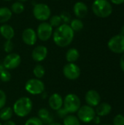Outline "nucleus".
<instances>
[{"label":"nucleus","mask_w":124,"mask_h":125,"mask_svg":"<svg viewBox=\"0 0 124 125\" xmlns=\"http://www.w3.org/2000/svg\"><path fill=\"white\" fill-rule=\"evenodd\" d=\"M107 47L114 53H124V35L119 34L111 37L107 42Z\"/></svg>","instance_id":"nucleus-7"},{"label":"nucleus","mask_w":124,"mask_h":125,"mask_svg":"<svg viewBox=\"0 0 124 125\" xmlns=\"http://www.w3.org/2000/svg\"><path fill=\"white\" fill-rule=\"evenodd\" d=\"M37 38L42 41L46 42L50 39V37L53 36V28L50 26V24L47 22H41L37 29Z\"/></svg>","instance_id":"nucleus-9"},{"label":"nucleus","mask_w":124,"mask_h":125,"mask_svg":"<svg viewBox=\"0 0 124 125\" xmlns=\"http://www.w3.org/2000/svg\"><path fill=\"white\" fill-rule=\"evenodd\" d=\"M113 125H124V116L122 114L116 115L113 121Z\"/></svg>","instance_id":"nucleus-32"},{"label":"nucleus","mask_w":124,"mask_h":125,"mask_svg":"<svg viewBox=\"0 0 124 125\" xmlns=\"http://www.w3.org/2000/svg\"><path fill=\"white\" fill-rule=\"evenodd\" d=\"M33 74L35 76V78L41 79L45 74V70L42 65L37 64L33 69Z\"/></svg>","instance_id":"nucleus-26"},{"label":"nucleus","mask_w":124,"mask_h":125,"mask_svg":"<svg viewBox=\"0 0 124 125\" xmlns=\"http://www.w3.org/2000/svg\"><path fill=\"white\" fill-rule=\"evenodd\" d=\"M60 17H61V19L63 23L69 24L71 22V21H72L71 15L68 12H67V11H63L60 14Z\"/></svg>","instance_id":"nucleus-30"},{"label":"nucleus","mask_w":124,"mask_h":125,"mask_svg":"<svg viewBox=\"0 0 124 125\" xmlns=\"http://www.w3.org/2000/svg\"><path fill=\"white\" fill-rule=\"evenodd\" d=\"M111 111L112 107L107 103H100L95 109L96 115L98 116H106L110 114Z\"/></svg>","instance_id":"nucleus-18"},{"label":"nucleus","mask_w":124,"mask_h":125,"mask_svg":"<svg viewBox=\"0 0 124 125\" xmlns=\"http://www.w3.org/2000/svg\"><path fill=\"white\" fill-rule=\"evenodd\" d=\"M0 34L6 40H11L15 37V30L12 26L4 23L0 26Z\"/></svg>","instance_id":"nucleus-17"},{"label":"nucleus","mask_w":124,"mask_h":125,"mask_svg":"<svg viewBox=\"0 0 124 125\" xmlns=\"http://www.w3.org/2000/svg\"><path fill=\"white\" fill-rule=\"evenodd\" d=\"M85 100L88 105L94 108L96 107L101 103V97L98 92L91 89L86 92L85 95Z\"/></svg>","instance_id":"nucleus-14"},{"label":"nucleus","mask_w":124,"mask_h":125,"mask_svg":"<svg viewBox=\"0 0 124 125\" xmlns=\"http://www.w3.org/2000/svg\"><path fill=\"white\" fill-rule=\"evenodd\" d=\"M4 70H5V68H4V65H3V64H0V73L2 72Z\"/></svg>","instance_id":"nucleus-38"},{"label":"nucleus","mask_w":124,"mask_h":125,"mask_svg":"<svg viewBox=\"0 0 124 125\" xmlns=\"http://www.w3.org/2000/svg\"><path fill=\"white\" fill-rule=\"evenodd\" d=\"M21 63L20 56L16 53H8L3 60V65L7 70L17 68Z\"/></svg>","instance_id":"nucleus-11"},{"label":"nucleus","mask_w":124,"mask_h":125,"mask_svg":"<svg viewBox=\"0 0 124 125\" xmlns=\"http://www.w3.org/2000/svg\"><path fill=\"white\" fill-rule=\"evenodd\" d=\"M63 125H80V121L75 115H67L64 118Z\"/></svg>","instance_id":"nucleus-23"},{"label":"nucleus","mask_w":124,"mask_h":125,"mask_svg":"<svg viewBox=\"0 0 124 125\" xmlns=\"http://www.w3.org/2000/svg\"><path fill=\"white\" fill-rule=\"evenodd\" d=\"M110 1L115 5H120L124 4V0H110Z\"/></svg>","instance_id":"nucleus-36"},{"label":"nucleus","mask_w":124,"mask_h":125,"mask_svg":"<svg viewBox=\"0 0 124 125\" xmlns=\"http://www.w3.org/2000/svg\"><path fill=\"white\" fill-rule=\"evenodd\" d=\"M25 10L24 4L20 1H15L14 2L10 7V10L12 11V13L15 14H20L22 13Z\"/></svg>","instance_id":"nucleus-25"},{"label":"nucleus","mask_w":124,"mask_h":125,"mask_svg":"<svg viewBox=\"0 0 124 125\" xmlns=\"http://www.w3.org/2000/svg\"><path fill=\"white\" fill-rule=\"evenodd\" d=\"M65 57L68 63H75L80 57V53L76 48H69L67 51Z\"/></svg>","instance_id":"nucleus-20"},{"label":"nucleus","mask_w":124,"mask_h":125,"mask_svg":"<svg viewBox=\"0 0 124 125\" xmlns=\"http://www.w3.org/2000/svg\"><path fill=\"white\" fill-rule=\"evenodd\" d=\"M58 111V116H60L61 118H64L65 116H67V115H68V113L63 108H61V109H59L58 111Z\"/></svg>","instance_id":"nucleus-34"},{"label":"nucleus","mask_w":124,"mask_h":125,"mask_svg":"<svg viewBox=\"0 0 124 125\" xmlns=\"http://www.w3.org/2000/svg\"><path fill=\"white\" fill-rule=\"evenodd\" d=\"M91 8L94 14L101 18H106L113 12V7L108 0H95Z\"/></svg>","instance_id":"nucleus-3"},{"label":"nucleus","mask_w":124,"mask_h":125,"mask_svg":"<svg viewBox=\"0 0 124 125\" xmlns=\"http://www.w3.org/2000/svg\"><path fill=\"white\" fill-rule=\"evenodd\" d=\"M81 106V102L79 97L75 94H68L65 96L63 101V108L68 114H75L77 112Z\"/></svg>","instance_id":"nucleus-4"},{"label":"nucleus","mask_w":124,"mask_h":125,"mask_svg":"<svg viewBox=\"0 0 124 125\" xmlns=\"http://www.w3.org/2000/svg\"><path fill=\"white\" fill-rule=\"evenodd\" d=\"M28 0H18V1H20V2H21V3H23V2H26V1H27Z\"/></svg>","instance_id":"nucleus-41"},{"label":"nucleus","mask_w":124,"mask_h":125,"mask_svg":"<svg viewBox=\"0 0 124 125\" xmlns=\"http://www.w3.org/2000/svg\"><path fill=\"white\" fill-rule=\"evenodd\" d=\"M80 67L75 63H67L63 67V74L68 80H77L80 77Z\"/></svg>","instance_id":"nucleus-10"},{"label":"nucleus","mask_w":124,"mask_h":125,"mask_svg":"<svg viewBox=\"0 0 124 125\" xmlns=\"http://www.w3.org/2000/svg\"><path fill=\"white\" fill-rule=\"evenodd\" d=\"M48 125H61L60 123H58V122H52V123L49 124Z\"/></svg>","instance_id":"nucleus-39"},{"label":"nucleus","mask_w":124,"mask_h":125,"mask_svg":"<svg viewBox=\"0 0 124 125\" xmlns=\"http://www.w3.org/2000/svg\"><path fill=\"white\" fill-rule=\"evenodd\" d=\"M74 37L75 31L69 24L66 23H62L61 26L56 28L53 33V42L60 48L69 46L72 42Z\"/></svg>","instance_id":"nucleus-1"},{"label":"nucleus","mask_w":124,"mask_h":125,"mask_svg":"<svg viewBox=\"0 0 124 125\" xmlns=\"http://www.w3.org/2000/svg\"><path fill=\"white\" fill-rule=\"evenodd\" d=\"M24 125H43V123L39 117L34 116L27 119Z\"/></svg>","instance_id":"nucleus-28"},{"label":"nucleus","mask_w":124,"mask_h":125,"mask_svg":"<svg viewBox=\"0 0 124 125\" xmlns=\"http://www.w3.org/2000/svg\"><path fill=\"white\" fill-rule=\"evenodd\" d=\"M3 48H4V51L7 53H12L14 48V44L11 40H6L4 43Z\"/></svg>","instance_id":"nucleus-31"},{"label":"nucleus","mask_w":124,"mask_h":125,"mask_svg":"<svg viewBox=\"0 0 124 125\" xmlns=\"http://www.w3.org/2000/svg\"><path fill=\"white\" fill-rule=\"evenodd\" d=\"M107 125V124H105V125Z\"/></svg>","instance_id":"nucleus-43"},{"label":"nucleus","mask_w":124,"mask_h":125,"mask_svg":"<svg viewBox=\"0 0 124 125\" xmlns=\"http://www.w3.org/2000/svg\"><path fill=\"white\" fill-rule=\"evenodd\" d=\"M120 67H121V69L122 70V71L124 72V53H123V55L121 56V59H120Z\"/></svg>","instance_id":"nucleus-35"},{"label":"nucleus","mask_w":124,"mask_h":125,"mask_svg":"<svg viewBox=\"0 0 124 125\" xmlns=\"http://www.w3.org/2000/svg\"><path fill=\"white\" fill-rule=\"evenodd\" d=\"M121 34L124 35V25L122 26V28H121Z\"/></svg>","instance_id":"nucleus-40"},{"label":"nucleus","mask_w":124,"mask_h":125,"mask_svg":"<svg viewBox=\"0 0 124 125\" xmlns=\"http://www.w3.org/2000/svg\"><path fill=\"white\" fill-rule=\"evenodd\" d=\"M3 1H12V0H3Z\"/></svg>","instance_id":"nucleus-42"},{"label":"nucleus","mask_w":124,"mask_h":125,"mask_svg":"<svg viewBox=\"0 0 124 125\" xmlns=\"http://www.w3.org/2000/svg\"><path fill=\"white\" fill-rule=\"evenodd\" d=\"M50 26L53 28H57L59 26H61L62 24V21L61 19L60 15H54L50 16V18H49V22H48Z\"/></svg>","instance_id":"nucleus-27"},{"label":"nucleus","mask_w":124,"mask_h":125,"mask_svg":"<svg viewBox=\"0 0 124 125\" xmlns=\"http://www.w3.org/2000/svg\"><path fill=\"white\" fill-rule=\"evenodd\" d=\"M11 74L7 70H4L2 72L0 73V81L2 82H8L11 79Z\"/></svg>","instance_id":"nucleus-29"},{"label":"nucleus","mask_w":124,"mask_h":125,"mask_svg":"<svg viewBox=\"0 0 124 125\" xmlns=\"http://www.w3.org/2000/svg\"><path fill=\"white\" fill-rule=\"evenodd\" d=\"M63 101L64 100L61 94L54 93L50 96L48 99V104L51 109L57 111L63 107Z\"/></svg>","instance_id":"nucleus-16"},{"label":"nucleus","mask_w":124,"mask_h":125,"mask_svg":"<svg viewBox=\"0 0 124 125\" xmlns=\"http://www.w3.org/2000/svg\"><path fill=\"white\" fill-rule=\"evenodd\" d=\"M38 117L42 120L43 125L44 124H50L53 122V118L50 116L49 111L45 108H40L38 111Z\"/></svg>","instance_id":"nucleus-19"},{"label":"nucleus","mask_w":124,"mask_h":125,"mask_svg":"<svg viewBox=\"0 0 124 125\" xmlns=\"http://www.w3.org/2000/svg\"><path fill=\"white\" fill-rule=\"evenodd\" d=\"M0 125H1V122H0Z\"/></svg>","instance_id":"nucleus-44"},{"label":"nucleus","mask_w":124,"mask_h":125,"mask_svg":"<svg viewBox=\"0 0 124 125\" xmlns=\"http://www.w3.org/2000/svg\"><path fill=\"white\" fill-rule=\"evenodd\" d=\"M23 42L29 46L34 45L37 41V35L36 31L32 28H26L22 32Z\"/></svg>","instance_id":"nucleus-12"},{"label":"nucleus","mask_w":124,"mask_h":125,"mask_svg":"<svg viewBox=\"0 0 124 125\" xmlns=\"http://www.w3.org/2000/svg\"><path fill=\"white\" fill-rule=\"evenodd\" d=\"M33 108L31 100L27 97H22L18 99L13 104V113L19 117L28 116Z\"/></svg>","instance_id":"nucleus-2"},{"label":"nucleus","mask_w":124,"mask_h":125,"mask_svg":"<svg viewBox=\"0 0 124 125\" xmlns=\"http://www.w3.org/2000/svg\"><path fill=\"white\" fill-rule=\"evenodd\" d=\"M73 12L77 18L82 19L88 15V8L86 3L83 1H77L73 6Z\"/></svg>","instance_id":"nucleus-15"},{"label":"nucleus","mask_w":124,"mask_h":125,"mask_svg":"<svg viewBox=\"0 0 124 125\" xmlns=\"http://www.w3.org/2000/svg\"><path fill=\"white\" fill-rule=\"evenodd\" d=\"M48 53V51L47 47L45 45H37L33 49L31 52V57L34 61L41 62L47 58Z\"/></svg>","instance_id":"nucleus-13"},{"label":"nucleus","mask_w":124,"mask_h":125,"mask_svg":"<svg viewBox=\"0 0 124 125\" xmlns=\"http://www.w3.org/2000/svg\"><path fill=\"white\" fill-rule=\"evenodd\" d=\"M12 16V12L7 7H0V23H5L9 21Z\"/></svg>","instance_id":"nucleus-21"},{"label":"nucleus","mask_w":124,"mask_h":125,"mask_svg":"<svg viewBox=\"0 0 124 125\" xmlns=\"http://www.w3.org/2000/svg\"><path fill=\"white\" fill-rule=\"evenodd\" d=\"M32 12L34 17L41 22L48 21L51 16L50 8L48 4L44 3H37L34 4Z\"/></svg>","instance_id":"nucleus-5"},{"label":"nucleus","mask_w":124,"mask_h":125,"mask_svg":"<svg viewBox=\"0 0 124 125\" xmlns=\"http://www.w3.org/2000/svg\"><path fill=\"white\" fill-rule=\"evenodd\" d=\"M13 114V110L11 107H4L0 110V119L4 122L10 120Z\"/></svg>","instance_id":"nucleus-22"},{"label":"nucleus","mask_w":124,"mask_h":125,"mask_svg":"<svg viewBox=\"0 0 124 125\" xmlns=\"http://www.w3.org/2000/svg\"><path fill=\"white\" fill-rule=\"evenodd\" d=\"M69 25L70 26V27L74 31H80L83 29V26H84L83 21H81V19H79V18L72 19Z\"/></svg>","instance_id":"nucleus-24"},{"label":"nucleus","mask_w":124,"mask_h":125,"mask_svg":"<svg viewBox=\"0 0 124 125\" xmlns=\"http://www.w3.org/2000/svg\"><path fill=\"white\" fill-rule=\"evenodd\" d=\"M6 103H7V95L3 90L0 89V110L4 107H5Z\"/></svg>","instance_id":"nucleus-33"},{"label":"nucleus","mask_w":124,"mask_h":125,"mask_svg":"<svg viewBox=\"0 0 124 125\" xmlns=\"http://www.w3.org/2000/svg\"><path fill=\"white\" fill-rule=\"evenodd\" d=\"M77 117L83 123H90L96 117V112L94 108L86 105L80 106L77 112Z\"/></svg>","instance_id":"nucleus-8"},{"label":"nucleus","mask_w":124,"mask_h":125,"mask_svg":"<svg viewBox=\"0 0 124 125\" xmlns=\"http://www.w3.org/2000/svg\"><path fill=\"white\" fill-rule=\"evenodd\" d=\"M24 88L29 94L38 95L44 92L45 86L42 80L38 78H31L26 81Z\"/></svg>","instance_id":"nucleus-6"},{"label":"nucleus","mask_w":124,"mask_h":125,"mask_svg":"<svg viewBox=\"0 0 124 125\" xmlns=\"http://www.w3.org/2000/svg\"><path fill=\"white\" fill-rule=\"evenodd\" d=\"M3 125H16V124H15L13 121L8 120V121H6V122H4V124Z\"/></svg>","instance_id":"nucleus-37"}]
</instances>
